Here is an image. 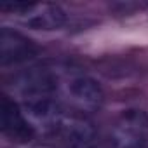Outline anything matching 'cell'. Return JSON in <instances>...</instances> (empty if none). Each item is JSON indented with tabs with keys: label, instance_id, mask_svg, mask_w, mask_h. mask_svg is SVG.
Instances as JSON below:
<instances>
[{
	"label": "cell",
	"instance_id": "cell-1",
	"mask_svg": "<svg viewBox=\"0 0 148 148\" xmlns=\"http://www.w3.org/2000/svg\"><path fill=\"white\" fill-rule=\"evenodd\" d=\"M58 99L63 108L77 115H87L96 112L103 103V91L99 84L84 73L58 75Z\"/></svg>",
	"mask_w": 148,
	"mask_h": 148
},
{
	"label": "cell",
	"instance_id": "cell-2",
	"mask_svg": "<svg viewBox=\"0 0 148 148\" xmlns=\"http://www.w3.org/2000/svg\"><path fill=\"white\" fill-rule=\"evenodd\" d=\"M0 9L12 14L21 25L33 30H58L66 23V12L56 4L14 2L4 4Z\"/></svg>",
	"mask_w": 148,
	"mask_h": 148
},
{
	"label": "cell",
	"instance_id": "cell-3",
	"mask_svg": "<svg viewBox=\"0 0 148 148\" xmlns=\"http://www.w3.org/2000/svg\"><path fill=\"white\" fill-rule=\"evenodd\" d=\"M112 148H146L148 115L141 110H125L113 122L110 131Z\"/></svg>",
	"mask_w": 148,
	"mask_h": 148
},
{
	"label": "cell",
	"instance_id": "cell-4",
	"mask_svg": "<svg viewBox=\"0 0 148 148\" xmlns=\"http://www.w3.org/2000/svg\"><path fill=\"white\" fill-rule=\"evenodd\" d=\"M0 127L4 136L14 143H28L35 136V127L26 113L9 96H2L0 99Z\"/></svg>",
	"mask_w": 148,
	"mask_h": 148
},
{
	"label": "cell",
	"instance_id": "cell-5",
	"mask_svg": "<svg viewBox=\"0 0 148 148\" xmlns=\"http://www.w3.org/2000/svg\"><path fill=\"white\" fill-rule=\"evenodd\" d=\"M35 54L37 47L32 44V40L11 28H2L0 32V63L2 66L25 63Z\"/></svg>",
	"mask_w": 148,
	"mask_h": 148
},
{
	"label": "cell",
	"instance_id": "cell-6",
	"mask_svg": "<svg viewBox=\"0 0 148 148\" xmlns=\"http://www.w3.org/2000/svg\"><path fill=\"white\" fill-rule=\"evenodd\" d=\"M82 148H92V146H91V145H89V146H82Z\"/></svg>",
	"mask_w": 148,
	"mask_h": 148
}]
</instances>
